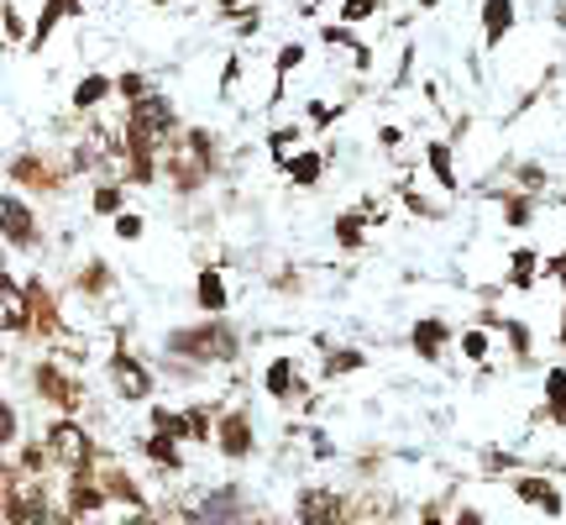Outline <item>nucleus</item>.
Here are the masks:
<instances>
[{"mask_svg": "<svg viewBox=\"0 0 566 525\" xmlns=\"http://www.w3.org/2000/svg\"><path fill=\"white\" fill-rule=\"evenodd\" d=\"M94 473H100V483H105L111 504H126V510H152V504H147V494H142V483L126 473L121 462H100Z\"/></svg>", "mask_w": 566, "mask_h": 525, "instance_id": "4468645a", "label": "nucleus"}, {"mask_svg": "<svg viewBox=\"0 0 566 525\" xmlns=\"http://www.w3.org/2000/svg\"><path fill=\"white\" fill-rule=\"evenodd\" d=\"M194 305L205 315H226V305H231V294H226V279L215 273V268H205L200 279H194Z\"/></svg>", "mask_w": 566, "mask_h": 525, "instance_id": "a211bd4d", "label": "nucleus"}, {"mask_svg": "<svg viewBox=\"0 0 566 525\" xmlns=\"http://www.w3.org/2000/svg\"><path fill=\"white\" fill-rule=\"evenodd\" d=\"M111 284H116V268H111L105 258H90L84 268H79V273H73V289H79L84 300H100V294H105Z\"/></svg>", "mask_w": 566, "mask_h": 525, "instance_id": "aec40b11", "label": "nucleus"}, {"mask_svg": "<svg viewBox=\"0 0 566 525\" xmlns=\"http://www.w3.org/2000/svg\"><path fill=\"white\" fill-rule=\"evenodd\" d=\"M562 353H566V311H562Z\"/></svg>", "mask_w": 566, "mask_h": 525, "instance_id": "c03bdc74", "label": "nucleus"}, {"mask_svg": "<svg viewBox=\"0 0 566 525\" xmlns=\"http://www.w3.org/2000/svg\"><path fill=\"white\" fill-rule=\"evenodd\" d=\"M32 394L43 400V405L64 410V415H79L84 410V383L73 379V368H64V362H32Z\"/></svg>", "mask_w": 566, "mask_h": 525, "instance_id": "39448f33", "label": "nucleus"}, {"mask_svg": "<svg viewBox=\"0 0 566 525\" xmlns=\"http://www.w3.org/2000/svg\"><path fill=\"white\" fill-rule=\"evenodd\" d=\"M16 405H11V400H5V405H0V442H5V447H16Z\"/></svg>", "mask_w": 566, "mask_h": 525, "instance_id": "c9c22d12", "label": "nucleus"}, {"mask_svg": "<svg viewBox=\"0 0 566 525\" xmlns=\"http://www.w3.org/2000/svg\"><path fill=\"white\" fill-rule=\"evenodd\" d=\"M111 96H116V74H84V79L73 85V111L90 116L94 105H105Z\"/></svg>", "mask_w": 566, "mask_h": 525, "instance_id": "2eb2a0df", "label": "nucleus"}, {"mask_svg": "<svg viewBox=\"0 0 566 525\" xmlns=\"http://www.w3.org/2000/svg\"><path fill=\"white\" fill-rule=\"evenodd\" d=\"M247 525H273V521H262V515H252V521H247Z\"/></svg>", "mask_w": 566, "mask_h": 525, "instance_id": "a18cd8bd", "label": "nucleus"}, {"mask_svg": "<svg viewBox=\"0 0 566 525\" xmlns=\"http://www.w3.org/2000/svg\"><path fill=\"white\" fill-rule=\"evenodd\" d=\"M283 174H288L299 190H309V185H320V174H326V153H294V158L283 164Z\"/></svg>", "mask_w": 566, "mask_h": 525, "instance_id": "5701e85b", "label": "nucleus"}, {"mask_svg": "<svg viewBox=\"0 0 566 525\" xmlns=\"http://www.w3.org/2000/svg\"><path fill=\"white\" fill-rule=\"evenodd\" d=\"M0 226H5V247L11 253H37L43 247V221L26 205V194H16V190L0 194Z\"/></svg>", "mask_w": 566, "mask_h": 525, "instance_id": "6e6552de", "label": "nucleus"}, {"mask_svg": "<svg viewBox=\"0 0 566 525\" xmlns=\"http://www.w3.org/2000/svg\"><path fill=\"white\" fill-rule=\"evenodd\" d=\"M514 179H519V185H524L530 194H541V190H545V168H535V164H519V168H514Z\"/></svg>", "mask_w": 566, "mask_h": 525, "instance_id": "f704fd0d", "label": "nucleus"}, {"mask_svg": "<svg viewBox=\"0 0 566 525\" xmlns=\"http://www.w3.org/2000/svg\"><path fill=\"white\" fill-rule=\"evenodd\" d=\"M294 143H299V132H294V126H283V132H273V137H268V147H273V158H279V164H283V153H288Z\"/></svg>", "mask_w": 566, "mask_h": 525, "instance_id": "58836bf2", "label": "nucleus"}, {"mask_svg": "<svg viewBox=\"0 0 566 525\" xmlns=\"http://www.w3.org/2000/svg\"><path fill=\"white\" fill-rule=\"evenodd\" d=\"M142 232H147V221H142V215H132V211L116 215V237H121V242H137Z\"/></svg>", "mask_w": 566, "mask_h": 525, "instance_id": "e433bc0d", "label": "nucleus"}, {"mask_svg": "<svg viewBox=\"0 0 566 525\" xmlns=\"http://www.w3.org/2000/svg\"><path fill=\"white\" fill-rule=\"evenodd\" d=\"M498 211H503V221H509L514 232H524V226L535 221V194L530 190H503L498 194Z\"/></svg>", "mask_w": 566, "mask_h": 525, "instance_id": "412c9836", "label": "nucleus"}, {"mask_svg": "<svg viewBox=\"0 0 566 525\" xmlns=\"http://www.w3.org/2000/svg\"><path fill=\"white\" fill-rule=\"evenodd\" d=\"M514 32V0H483V37L488 48H498Z\"/></svg>", "mask_w": 566, "mask_h": 525, "instance_id": "6ab92c4d", "label": "nucleus"}, {"mask_svg": "<svg viewBox=\"0 0 566 525\" xmlns=\"http://www.w3.org/2000/svg\"><path fill=\"white\" fill-rule=\"evenodd\" d=\"M299 64H305V48H299V43H288V48H279V58H273V69H279V74L299 69Z\"/></svg>", "mask_w": 566, "mask_h": 525, "instance_id": "4c0bfd02", "label": "nucleus"}, {"mask_svg": "<svg viewBox=\"0 0 566 525\" xmlns=\"http://www.w3.org/2000/svg\"><path fill=\"white\" fill-rule=\"evenodd\" d=\"M90 211L94 215H111V221H116V215H126V190H121V179H100V185H94Z\"/></svg>", "mask_w": 566, "mask_h": 525, "instance_id": "b1692460", "label": "nucleus"}, {"mask_svg": "<svg viewBox=\"0 0 566 525\" xmlns=\"http://www.w3.org/2000/svg\"><path fill=\"white\" fill-rule=\"evenodd\" d=\"M116 96H126V105H137V100L158 96V85H152L142 69H126V74H116Z\"/></svg>", "mask_w": 566, "mask_h": 525, "instance_id": "c85d7f7f", "label": "nucleus"}, {"mask_svg": "<svg viewBox=\"0 0 566 525\" xmlns=\"http://www.w3.org/2000/svg\"><path fill=\"white\" fill-rule=\"evenodd\" d=\"M142 453H147V462H152L158 473H184V442H173V436H158V431H147Z\"/></svg>", "mask_w": 566, "mask_h": 525, "instance_id": "dca6fc26", "label": "nucleus"}, {"mask_svg": "<svg viewBox=\"0 0 566 525\" xmlns=\"http://www.w3.org/2000/svg\"><path fill=\"white\" fill-rule=\"evenodd\" d=\"M535 273H541V253L535 247H514V258H509V289H535Z\"/></svg>", "mask_w": 566, "mask_h": 525, "instance_id": "4be33fe9", "label": "nucleus"}, {"mask_svg": "<svg viewBox=\"0 0 566 525\" xmlns=\"http://www.w3.org/2000/svg\"><path fill=\"white\" fill-rule=\"evenodd\" d=\"M184 426H189V442H215V426H220V415L215 405H184Z\"/></svg>", "mask_w": 566, "mask_h": 525, "instance_id": "a878e982", "label": "nucleus"}, {"mask_svg": "<svg viewBox=\"0 0 566 525\" xmlns=\"http://www.w3.org/2000/svg\"><path fill=\"white\" fill-rule=\"evenodd\" d=\"M147 426L158 431V436H173V442H184L189 447V426H184V410H147Z\"/></svg>", "mask_w": 566, "mask_h": 525, "instance_id": "cd10ccee", "label": "nucleus"}, {"mask_svg": "<svg viewBox=\"0 0 566 525\" xmlns=\"http://www.w3.org/2000/svg\"><path fill=\"white\" fill-rule=\"evenodd\" d=\"M336 121V105H326V100H309V126H330Z\"/></svg>", "mask_w": 566, "mask_h": 525, "instance_id": "ea45409f", "label": "nucleus"}, {"mask_svg": "<svg viewBox=\"0 0 566 525\" xmlns=\"http://www.w3.org/2000/svg\"><path fill=\"white\" fill-rule=\"evenodd\" d=\"M116 525H163V521H158V510H126Z\"/></svg>", "mask_w": 566, "mask_h": 525, "instance_id": "a19ab883", "label": "nucleus"}, {"mask_svg": "<svg viewBox=\"0 0 566 525\" xmlns=\"http://www.w3.org/2000/svg\"><path fill=\"white\" fill-rule=\"evenodd\" d=\"M262 389H268V400H279V405H299L309 389H305V373H299V362L294 358H273L262 368Z\"/></svg>", "mask_w": 566, "mask_h": 525, "instance_id": "9b49d317", "label": "nucleus"}, {"mask_svg": "<svg viewBox=\"0 0 566 525\" xmlns=\"http://www.w3.org/2000/svg\"><path fill=\"white\" fill-rule=\"evenodd\" d=\"M158 5H168V0H158Z\"/></svg>", "mask_w": 566, "mask_h": 525, "instance_id": "09e8293b", "label": "nucleus"}, {"mask_svg": "<svg viewBox=\"0 0 566 525\" xmlns=\"http://www.w3.org/2000/svg\"><path fill=\"white\" fill-rule=\"evenodd\" d=\"M420 5H424V11H430V5H441V0H420Z\"/></svg>", "mask_w": 566, "mask_h": 525, "instance_id": "de8ad7c7", "label": "nucleus"}, {"mask_svg": "<svg viewBox=\"0 0 566 525\" xmlns=\"http://www.w3.org/2000/svg\"><path fill=\"white\" fill-rule=\"evenodd\" d=\"M424 158H430V174H435V185L446 194H456V164H451V147L446 143H430L424 147Z\"/></svg>", "mask_w": 566, "mask_h": 525, "instance_id": "bb28decb", "label": "nucleus"}, {"mask_svg": "<svg viewBox=\"0 0 566 525\" xmlns=\"http://www.w3.org/2000/svg\"><path fill=\"white\" fill-rule=\"evenodd\" d=\"M451 347V326L441 321V315H424V321H415L409 326V353L420 362H441Z\"/></svg>", "mask_w": 566, "mask_h": 525, "instance_id": "ddd939ff", "label": "nucleus"}, {"mask_svg": "<svg viewBox=\"0 0 566 525\" xmlns=\"http://www.w3.org/2000/svg\"><path fill=\"white\" fill-rule=\"evenodd\" d=\"M79 11H84V0H47L43 11H37V26H32V53H43L53 26L64 22V16H79Z\"/></svg>", "mask_w": 566, "mask_h": 525, "instance_id": "f3484780", "label": "nucleus"}, {"mask_svg": "<svg viewBox=\"0 0 566 525\" xmlns=\"http://www.w3.org/2000/svg\"><path fill=\"white\" fill-rule=\"evenodd\" d=\"M498 332L514 342V358H519V362H530V347H535V336H530V326H524V321H498Z\"/></svg>", "mask_w": 566, "mask_h": 525, "instance_id": "473e14b6", "label": "nucleus"}, {"mask_svg": "<svg viewBox=\"0 0 566 525\" xmlns=\"http://www.w3.org/2000/svg\"><path fill=\"white\" fill-rule=\"evenodd\" d=\"M356 368H367V353H356V347H326V362H320L326 379H347Z\"/></svg>", "mask_w": 566, "mask_h": 525, "instance_id": "393cba45", "label": "nucleus"}, {"mask_svg": "<svg viewBox=\"0 0 566 525\" xmlns=\"http://www.w3.org/2000/svg\"><path fill=\"white\" fill-rule=\"evenodd\" d=\"M215 168H220L215 132H205V126H184L163 147V174H168V185H173V194H200L215 179Z\"/></svg>", "mask_w": 566, "mask_h": 525, "instance_id": "f257e3e1", "label": "nucleus"}, {"mask_svg": "<svg viewBox=\"0 0 566 525\" xmlns=\"http://www.w3.org/2000/svg\"><path fill=\"white\" fill-rule=\"evenodd\" d=\"M336 247H341V253L367 247V221H362V215H341V221H336Z\"/></svg>", "mask_w": 566, "mask_h": 525, "instance_id": "c756f323", "label": "nucleus"}, {"mask_svg": "<svg viewBox=\"0 0 566 525\" xmlns=\"http://www.w3.org/2000/svg\"><path fill=\"white\" fill-rule=\"evenodd\" d=\"M5 43H26V22L16 11V0H5Z\"/></svg>", "mask_w": 566, "mask_h": 525, "instance_id": "72a5a7b5", "label": "nucleus"}, {"mask_svg": "<svg viewBox=\"0 0 566 525\" xmlns=\"http://www.w3.org/2000/svg\"><path fill=\"white\" fill-rule=\"evenodd\" d=\"M415 525H456V521H446L441 510H424V515H420V521H415Z\"/></svg>", "mask_w": 566, "mask_h": 525, "instance_id": "37998d69", "label": "nucleus"}, {"mask_svg": "<svg viewBox=\"0 0 566 525\" xmlns=\"http://www.w3.org/2000/svg\"><path fill=\"white\" fill-rule=\"evenodd\" d=\"M399 137H404L399 126H383V132H377V143H383V147H399Z\"/></svg>", "mask_w": 566, "mask_h": 525, "instance_id": "79ce46f5", "label": "nucleus"}, {"mask_svg": "<svg viewBox=\"0 0 566 525\" xmlns=\"http://www.w3.org/2000/svg\"><path fill=\"white\" fill-rule=\"evenodd\" d=\"M105 379H111V389H116V400H126V405L152 400V389H158V373H152L142 358H132L126 347H116V353L105 358Z\"/></svg>", "mask_w": 566, "mask_h": 525, "instance_id": "0eeeda50", "label": "nucleus"}, {"mask_svg": "<svg viewBox=\"0 0 566 525\" xmlns=\"http://www.w3.org/2000/svg\"><path fill=\"white\" fill-rule=\"evenodd\" d=\"M514 500L530 504V510H541V515H551V521H562V515H566L562 489H556L545 473H519L514 478Z\"/></svg>", "mask_w": 566, "mask_h": 525, "instance_id": "f8f14e48", "label": "nucleus"}, {"mask_svg": "<svg viewBox=\"0 0 566 525\" xmlns=\"http://www.w3.org/2000/svg\"><path fill=\"white\" fill-rule=\"evenodd\" d=\"M163 353L168 358H184V362H200V368H231L241 358V336L236 326H226L220 315L205 321V326H173L163 336Z\"/></svg>", "mask_w": 566, "mask_h": 525, "instance_id": "f03ea898", "label": "nucleus"}, {"mask_svg": "<svg viewBox=\"0 0 566 525\" xmlns=\"http://www.w3.org/2000/svg\"><path fill=\"white\" fill-rule=\"evenodd\" d=\"M388 0H341V26H356V22H373Z\"/></svg>", "mask_w": 566, "mask_h": 525, "instance_id": "2f4dec72", "label": "nucleus"}, {"mask_svg": "<svg viewBox=\"0 0 566 525\" xmlns=\"http://www.w3.org/2000/svg\"><path fill=\"white\" fill-rule=\"evenodd\" d=\"M5 174H11V190H16V185H32V194H58L64 190V174L47 168L43 153H16Z\"/></svg>", "mask_w": 566, "mask_h": 525, "instance_id": "9d476101", "label": "nucleus"}, {"mask_svg": "<svg viewBox=\"0 0 566 525\" xmlns=\"http://www.w3.org/2000/svg\"><path fill=\"white\" fill-rule=\"evenodd\" d=\"M220 5H226V11H236V5H241V0H220Z\"/></svg>", "mask_w": 566, "mask_h": 525, "instance_id": "49530a36", "label": "nucleus"}, {"mask_svg": "<svg viewBox=\"0 0 566 525\" xmlns=\"http://www.w3.org/2000/svg\"><path fill=\"white\" fill-rule=\"evenodd\" d=\"M215 453L226 462H247L258 453V426H252V410L236 405V410H220V426H215Z\"/></svg>", "mask_w": 566, "mask_h": 525, "instance_id": "1a4fd4ad", "label": "nucleus"}, {"mask_svg": "<svg viewBox=\"0 0 566 525\" xmlns=\"http://www.w3.org/2000/svg\"><path fill=\"white\" fill-rule=\"evenodd\" d=\"M294 521L299 525H356L352 515V500L347 494H336L326 483H309L294 494Z\"/></svg>", "mask_w": 566, "mask_h": 525, "instance_id": "423d86ee", "label": "nucleus"}, {"mask_svg": "<svg viewBox=\"0 0 566 525\" xmlns=\"http://www.w3.org/2000/svg\"><path fill=\"white\" fill-rule=\"evenodd\" d=\"M64 510H53L43 478H26L5 462V525H53Z\"/></svg>", "mask_w": 566, "mask_h": 525, "instance_id": "7ed1b4c3", "label": "nucleus"}, {"mask_svg": "<svg viewBox=\"0 0 566 525\" xmlns=\"http://www.w3.org/2000/svg\"><path fill=\"white\" fill-rule=\"evenodd\" d=\"M488 353H494L488 326H472V332H462V358H467V362H488Z\"/></svg>", "mask_w": 566, "mask_h": 525, "instance_id": "7c9ffc66", "label": "nucleus"}, {"mask_svg": "<svg viewBox=\"0 0 566 525\" xmlns=\"http://www.w3.org/2000/svg\"><path fill=\"white\" fill-rule=\"evenodd\" d=\"M47 457H53V468H64V473H90V468H100V447H94V436L73 415H58L53 426H47L43 436Z\"/></svg>", "mask_w": 566, "mask_h": 525, "instance_id": "20e7f679", "label": "nucleus"}]
</instances>
